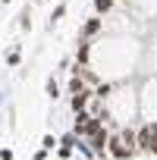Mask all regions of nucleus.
Wrapping results in <instances>:
<instances>
[{
    "label": "nucleus",
    "mask_w": 157,
    "mask_h": 160,
    "mask_svg": "<svg viewBox=\"0 0 157 160\" xmlns=\"http://www.w3.org/2000/svg\"><path fill=\"white\" fill-rule=\"evenodd\" d=\"M47 98H50V101H57V98H60V85L53 82V78H47Z\"/></svg>",
    "instance_id": "10"
},
{
    "label": "nucleus",
    "mask_w": 157,
    "mask_h": 160,
    "mask_svg": "<svg viewBox=\"0 0 157 160\" xmlns=\"http://www.w3.org/2000/svg\"><path fill=\"white\" fill-rule=\"evenodd\" d=\"M107 141H110V132H94L91 138H88V148H91V154L94 157H104V151H107Z\"/></svg>",
    "instance_id": "4"
},
{
    "label": "nucleus",
    "mask_w": 157,
    "mask_h": 160,
    "mask_svg": "<svg viewBox=\"0 0 157 160\" xmlns=\"http://www.w3.org/2000/svg\"><path fill=\"white\" fill-rule=\"evenodd\" d=\"M107 154H110L113 160H129V157H135V151H132L119 135H110V141H107Z\"/></svg>",
    "instance_id": "2"
},
{
    "label": "nucleus",
    "mask_w": 157,
    "mask_h": 160,
    "mask_svg": "<svg viewBox=\"0 0 157 160\" xmlns=\"http://www.w3.org/2000/svg\"><path fill=\"white\" fill-rule=\"evenodd\" d=\"M63 16H66V7H63V3H60V7H57V10H53V13H50V28H53V25H57V22H60V19H63Z\"/></svg>",
    "instance_id": "11"
},
{
    "label": "nucleus",
    "mask_w": 157,
    "mask_h": 160,
    "mask_svg": "<svg viewBox=\"0 0 157 160\" xmlns=\"http://www.w3.org/2000/svg\"><path fill=\"white\" fill-rule=\"evenodd\" d=\"M57 144H60V141H57L53 135H44V141H41V148H44V151H53Z\"/></svg>",
    "instance_id": "12"
},
{
    "label": "nucleus",
    "mask_w": 157,
    "mask_h": 160,
    "mask_svg": "<svg viewBox=\"0 0 157 160\" xmlns=\"http://www.w3.org/2000/svg\"><path fill=\"white\" fill-rule=\"evenodd\" d=\"M110 94H113V85H110V82H98V85H94V98H101V101H107Z\"/></svg>",
    "instance_id": "6"
},
{
    "label": "nucleus",
    "mask_w": 157,
    "mask_h": 160,
    "mask_svg": "<svg viewBox=\"0 0 157 160\" xmlns=\"http://www.w3.org/2000/svg\"><path fill=\"white\" fill-rule=\"evenodd\" d=\"M75 66H88V44L78 47V53H75Z\"/></svg>",
    "instance_id": "7"
},
{
    "label": "nucleus",
    "mask_w": 157,
    "mask_h": 160,
    "mask_svg": "<svg viewBox=\"0 0 157 160\" xmlns=\"http://www.w3.org/2000/svg\"><path fill=\"white\" fill-rule=\"evenodd\" d=\"M0 160H13V151L10 148H0Z\"/></svg>",
    "instance_id": "13"
},
{
    "label": "nucleus",
    "mask_w": 157,
    "mask_h": 160,
    "mask_svg": "<svg viewBox=\"0 0 157 160\" xmlns=\"http://www.w3.org/2000/svg\"><path fill=\"white\" fill-rule=\"evenodd\" d=\"M135 138H138V151H144V154H157V122L144 126Z\"/></svg>",
    "instance_id": "1"
},
{
    "label": "nucleus",
    "mask_w": 157,
    "mask_h": 160,
    "mask_svg": "<svg viewBox=\"0 0 157 160\" xmlns=\"http://www.w3.org/2000/svg\"><path fill=\"white\" fill-rule=\"evenodd\" d=\"M94 10H98V16L110 13V10H113V0H94Z\"/></svg>",
    "instance_id": "8"
},
{
    "label": "nucleus",
    "mask_w": 157,
    "mask_h": 160,
    "mask_svg": "<svg viewBox=\"0 0 157 160\" xmlns=\"http://www.w3.org/2000/svg\"><path fill=\"white\" fill-rule=\"evenodd\" d=\"M19 60H22V50H19V47H13V50L7 53V66H19Z\"/></svg>",
    "instance_id": "9"
},
{
    "label": "nucleus",
    "mask_w": 157,
    "mask_h": 160,
    "mask_svg": "<svg viewBox=\"0 0 157 160\" xmlns=\"http://www.w3.org/2000/svg\"><path fill=\"white\" fill-rule=\"evenodd\" d=\"M101 28H104V19H98V16H94V19H88V22L82 25V38H94Z\"/></svg>",
    "instance_id": "5"
},
{
    "label": "nucleus",
    "mask_w": 157,
    "mask_h": 160,
    "mask_svg": "<svg viewBox=\"0 0 157 160\" xmlns=\"http://www.w3.org/2000/svg\"><path fill=\"white\" fill-rule=\"evenodd\" d=\"M94 98V88H78V91H72V98H69V107H72V113H78V110H85L88 107V101Z\"/></svg>",
    "instance_id": "3"
}]
</instances>
